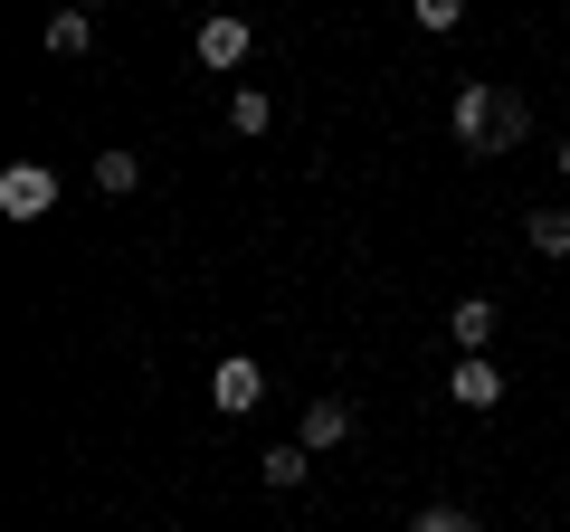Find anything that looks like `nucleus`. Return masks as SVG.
I'll list each match as a JSON object with an SVG mask.
<instances>
[{
	"label": "nucleus",
	"instance_id": "nucleus-1",
	"mask_svg": "<svg viewBox=\"0 0 570 532\" xmlns=\"http://www.w3.org/2000/svg\"><path fill=\"white\" fill-rule=\"evenodd\" d=\"M448 134H456V152H513L532 134V105L513 86H494V77H466L456 105H448Z\"/></svg>",
	"mask_w": 570,
	"mask_h": 532
},
{
	"label": "nucleus",
	"instance_id": "nucleus-2",
	"mask_svg": "<svg viewBox=\"0 0 570 532\" xmlns=\"http://www.w3.org/2000/svg\"><path fill=\"white\" fill-rule=\"evenodd\" d=\"M247 48H257V29H247L238 10H209V20L190 29V58H200L209 77H228V67H247Z\"/></svg>",
	"mask_w": 570,
	"mask_h": 532
},
{
	"label": "nucleus",
	"instance_id": "nucleus-3",
	"mask_svg": "<svg viewBox=\"0 0 570 532\" xmlns=\"http://www.w3.org/2000/svg\"><path fill=\"white\" fill-rule=\"evenodd\" d=\"M48 209H58V171H48V162H10V171H0V219H48Z\"/></svg>",
	"mask_w": 570,
	"mask_h": 532
},
{
	"label": "nucleus",
	"instance_id": "nucleus-4",
	"mask_svg": "<svg viewBox=\"0 0 570 532\" xmlns=\"http://www.w3.org/2000/svg\"><path fill=\"white\" fill-rule=\"evenodd\" d=\"M266 400V371L247 362V352H219V362H209V410L219 418H247Z\"/></svg>",
	"mask_w": 570,
	"mask_h": 532
},
{
	"label": "nucleus",
	"instance_id": "nucleus-5",
	"mask_svg": "<svg viewBox=\"0 0 570 532\" xmlns=\"http://www.w3.org/2000/svg\"><path fill=\"white\" fill-rule=\"evenodd\" d=\"M448 400L456 410H504V362H494V352H456L448 362Z\"/></svg>",
	"mask_w": 570,
	"mask_h": 532
},
{
	"label": "nucleus",
	"instance_id": "nucleus-6",
	"mask_svg": "<svg viewBox=\"0 0 570 532\" xmlns=\"http://www.w3.org/2000/svg\"><path fill=\"white\" fill-rule=\"evenodd\" d=\"M39 48H48V58H86V48H96V10L58 0V10H48V29H39Z\"/></svg>",
	"mask_w": 570,
	"mask_h": 532
},
{
	"label": "nucleus",
	"instance_id": "nucleus-7",
	"mask_svg": "<svg viewBox=\"0 0 570 532\" xmlns=\"http://www.w3.org/2000/svg\"><path fill=\"white\" fill-rule=\"evenodd\" d=\"M494 324H504V314H494V295H456V305H448V343H456V352H485Z\"/></svg>",
	"mask_w": 570,
	"mask_h": 532
},
{
	"label": "nucleus",
	"instance_id": "nucleus-8",
	"mask_svg": "<svg viewBox=\"0 0 570 532\" xmlns=\"http://www.w3.org/2000/svg\"><path fill=\"white\" fill-rule=\"evenodd\" d=\"M343 437H352V410H343V400H314V410H305V428H295V447H314V456H324V447H343Z\"/></svg>",
	"mask_w": 570,
	"mask_h": 532
},
{
	"label": "nucleus",
	"instance_id": "nucleus-9",
	"mask_svg": "<svg viewBox=\"0 0 570 532\" xmlns=\"http://www.w3.org/2000/svg\"><path fill=\"white\" fill-rule=\"evenodd\" d=\"M305 475H314V447H266V456H257V485H266V494H295Z\"/></svg>",
	"mask_w": 570,
	"mask_h": 532
},
{
	"label": "nucleus",
	"instance_id": "nucleus-10",
	"mask_svg": "<svg viewBox=\"0 0 570 532\" xmlns=\"http://www.w3.org/2000/svg\"><path fill=\"white\" fill-rule=\"evenodd\" d=\"M266 124H276V105H266V86H238V96H228V134H247V144H257Z\"/></svg>",
	"mask_w": 570,
	"mask_h": 532
},
{
	"label": "nucleus",
	"instance_id": "nucleus-11",
	"mask_svg": "<svg viewBox=\"0 0 570 532\" xmlns=\"http://www.w3.org/2000/svg\"><path fill=\"white\" fill-rule=\"evenodd\" d=\"M96 190H105V200H134V190H142V162H134V152H96Z\"/></svg>",
	"mask_w": 570,
	"mask_h": 532
},
{
	"label": "nucleus",
	"instance_id": "nucleus-12",
	"mask_svg": "<svg viewBox=\"0 0 570 532\" xmlns=\"http://www.w3.org/2000/svg\"><path fill=\"white\" fill-rule=\"evenodd\" d=\"M523 238L542 247V257H570V209H561V200H551V209H532V219H523Z\"/></svg>",
	"mask_w": 570,
	"mask_h": 532
},
{
	"label": "nucleus",
	"instance_id": "nucleus-13",
	"mask_svg": "<svg viewBox=\"0 0 570 532\" xmlns=\"http://www.w3.org/2000/svg\"><path fill=\"white\" fill-rule=\"evenodd\" d=\"M409 20H419V29H428V39H448V29H456V20H466V0H409Z\"/></svg>",
	"mask_w": 570,
	"mask_h": 532
},
{
	"label": "nucleus",
	"instance_id": "nucleus-14",
	"mask_svg": "<svg viewBox=\"0 0 570 532\" xmlns=\"http://www.w3.org/2000/svg\"><path fill=\"white\" fill-rule=\"evenodd\" d=\"M409 532H485V523H475L466 504H428V513H419V523H409Z\"/></svg>",
	"mask_w": 570,
	"mask_h": 532
},
{
	"label": "nucleus",
	"instance_id": "nucleus-15",
	"mask_svg": "<svg viewBox=\"0 0 570 532\" xmlns=\"http://www.w3.org/2000/svg\"><path fill=\"white\" fill-rule=\"evenodd\" d=\"M561 181H570V144H561Z\"/></svg>",
	"mask_w": 570,
	"mask_h": 532
},
{
	"label": "nucleus",
	"instance_id": "nucleus-16",
	"mask_svg": "<svg viewBox=\"0 0 570 532\" xmlns=\"http://www.w3.org/2000/svg\"><path fill=\"white\" fill-rule=\"evenodd\" d=\"M77 10H96V0H77Z\"/></svg>",
	"mask_w": 570,
	"mask_h": 532
}]
</instances>
